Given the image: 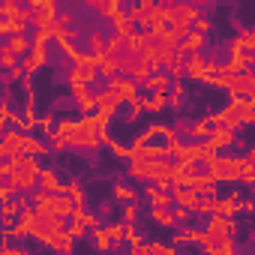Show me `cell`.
Listing matches in <instances>:
<instances>
[{
	"instance_id": "cell-47",
	"label": "cell",
	"mask_w": 255,
	"mask_h": 255,
	"mask_svg": "<svg viewBox=\"0 0 255 255\" xmlns=\"http://www.w3.org/2000/svg\"><path fill=\"white\" fill-rule=\"evenodd\" d=\"M66 231H69V234H72V237L78 240V237H84V234H87V225H84L81 219H72V222L66 225Z\"/></svg>"
},
{
	"instance_id": "cell-5",
	"label": "cell",
	"mask_w": 255,
	"mask_h": 255,
	"mask_svg": "<svg viewBox=\"0 0 255 255\" xmlns=\"http://www.w3.org/2000/svg\"><path fill=\"white\" fill-rule=\"evenodd\" d=\"M27 9H30V24L39 30L48 27L51 18L57 15V0H27Z\"/></svg>"
},
{
	"instance_id": "cell-9",
	"label": "cell",
	"mask_w": 255,
	"mask_h": 255,
	"mask_svg": "<svg viewBox=\"0 0 255 255\" xmlns=\"http://www.w3.org/2000/svg\"><path fill=\"white\" fill-rule=\"evenodd\" d=\"M225 90L231 96H249V99H255V75H252V69L249 72H234Z\"/></svg>"
},
{
	"instance_id": "cell-29",
	"label": "cell",
	"mask_w": 255,
	"mask_h": 255,
	"mask_svg": "<svg viewBox=\"0 0 255 255\" xmlns=\"http://www.w3.org/2000/svg\"><path fill=\"white\" fill-rule=\"evenodd\" d=\"M135 255H147V252H156V255H174V246L171 243H138L132 246Z\"/></svg>"
},
{
	"instance_id": "cell-51",
	"label": "cell",
	"mask_w": 255,
	"mask_h": 255,
	"mask_svg": "<svg viewBox=\"0 0 255 255\" xmlns=\"http://www.w3.org/2000/svg\"><path fill=\"white\" fill-rule=\"evenodd\" d=\"M252 210H255V204L249 198H240V213H252Z\"/></svg>"
},
{
	"instance_id": "cell-39",
	"label": "cell",
	"mask_w": 255,
	"mask_h": 255,
	"mask_svg": "<svg viewBox=\"0 0 255 255\" xmlns=\"http://www.w3.org/2000/svg\"><path fill=\"white\" fill-rule=\"evenodd\" d=\"M102 144H105V147L111 150V156H117V159H129V147L117 144V141H114L111 135H105V138H102Z\"/></svg>"
},
{
	"instance_id": "cell-31",
	"label": "cell",
	"mask_w": 255,
	"mask_h": 255,
	"mask_svg": "<svg viewBox=\"0 0 255 255\" xmlns=\"http://www.w3.org/2000/svg\"><path fill=\"white\" fill-rule=\"evenodd\" d=\"M81 42H87V54L90 57H99V54H105V36L99 33V30H93L87 39H81Z\"/></svg>"
},
{
	"instance_id": "cell-11",
	"label": "cell",
	"mask_w": 255,
	"mask_h": 255,
	"mask_svg": "<svg viewBox=\"0 0 255 255\" xmlns=\"http://www.w3.org/2000/svg\"><path fill=\"white\" fill-rule=\"evenodd\" d=\"M171 204H180V207H186V210H192L195 213V207H198V192L192 189V186H186V183H171Z\"/></svg>"
},
{
	"instance_id": "cell-22",
	"label": "cell",
	"mask_w": 255,
	"mask_h": 255,
	"mask_svg": "<svg viewBox=\"0 0 255 255\" xmlns=\"http://www.w3.org/2000/svg\"><path fill=\"white\" fill-rule=\"evenodd\" d=\"M141 87H144V90H150V93H168L171 78H168L162 69H156V72H150V75H147V81H144Z\"/></svg>"
},
{
	"instance_id": "cell-30",
	"label": "cell",
	"mask_w": 255,
	"mask_h": 255,
	"mask_svg": "<svg viewBox=\"0 0 255 255\" xmlns=\"http://www.w3.org/2000/svg\"><path fill=\"white\" fill-rule=\"evenodd\" d=\"M201 234H204V231H195V228H180V231H174V237H171V246L198 243V240H201Z\"/></svg>"
},
{
	"instance_id": "cell-16",
	"label": "cell",
	"mask_w": 255,
	"mask_h": 255,
	"mask_svg": "<svg viewBox=\"0 0 255 255\" xmlns=\"http://www.w3.org/2000/svg\"><path fill=\"white\" fill-rule=\"evenodd\" d=\"M21 129L18 126H12V129H3V135H0V156H12L21 150Z\"/></svg>"
},
{
	"instance_id": "cell-6",
	"label": "cell",
	"mask_w": 255,
	"mask_h": 255,
	"mask_svg": "<svg viewBox=\"0 0 255 255\" xmlns=\"http://www.w3.org/2000/svg\"><path fill=\"white\" fill-rule=\"evenodd\" d=\"M201 141H204L207 150H225V147H234L237 144V132H231V129H225V126L216 123L213 129H207V135Z\"/></svg>"
},
{
	"instance_id": "cell-35",
	"label": "cell",
	"mask_w": 255,
	"mask_h": 255,
	"mask_svg": "<svg viewBox=\"0 0 255 255\" xmlns=\"http://www.w3.org/2000/svg\"><path fill=\"white\" fill-rule=\"evenodd\" d=\"M24 78V69L15 63L12 69H3V75H0V87H12V84H18Z\"/></svg>"
},
{
	"instance_id": "cell-54",
	"label": "cell",
	"mask_w": 255,
	"mask_h": 255,
	"mask_svg": "<svg viewBox=\"0 0 255 255\" xmlns=\"http://www.w3.org/2000/svg\"><path fill=\"white\" fill-rule=\"evenodd\" d=\"M156 3H159V6H165V3H174V0H156Z\"/></svg>"
},
{
	"instance_id": "cell-36",
	"label": "cell",
	"mask_w": 255,
	"mask_h": 255,
	"mask_svg": "<svg viewBox=\"0 0 255 255\" xmlns=\"http://www.w3.org/2000/svg\"><path fill=\"white\" fill-rule=\"evenodd\" d=\"M234 39L240 42V48H243V51H255V30H252V27H240Z\"/></svg>"
},
{
	"instance_id": "cell-14",
	"label": "cell",
	"mask_w": 255,
	"mask_h": 255,
	"mask_svg": "<svg viewBox=\"0 0 255 255\" xmlns=\"http://www.w3.org/2000/svg\"><path fill=\"white\" fill-rule=\"evenodd\" d=\"M27 207H30V195L27 192H12V195H6L3 201H0V213H3V216H15V219Z\"/></svg>"
},
{
	"instance_id": "cell-13",
	"label": "cell",
	"mask_w": 255,
	"mask_h": 255,
	"mask_svg": "<svg viewBox=\"0 0 255 255\" xmlns=\"http://www.w3.org/2000/svg\"><path fill=\"white\" fill-rule=\"evenodd\" d=\"M237 216H225V213H210V222H207V234H228L234 237L237 234Z\"/></svg>"
},
{
	"instance_id": "cell-7",
	"label": "cell",
	"mask_w": 255,
	"mask_h": 255,
	"mask_svg": "<svg viewBox=\"0 0 255 255\" xmlns=\"http://www.w3.org/2000/svg\"><path fill=\"white\" fill-rule=\"evenodd\" d=\"M201 246H204V252L207 255H234V240L228 237V234H201V240H198Z\"/></svg>"
},
{
	"instance_id": "cell-42",
	"label": "cell",
	"mask_w": 255,
	"mask_h": 255,
	"mask_svg": "<svg viewBox=\"0 0 255 255\" xmlns=\"http://www.w3.org/2000/svg\"><path fill=\"white\" fill-rule=\"evenodd\" d=\"M90 234H93V246H96V249H102V252H105V249H111V240H108V234H105V228H102V225H96Z\"/></svg>"
},
{
	"instance_id": "cell-18",
	"label": "cell",
	"mask_w": 255,
	"mask_h": 255,
	"mask_svg": "<svg viewBox=\"0 0 255 255\" xmlns=\"http://www.w3.org/2000/svg\"><path fill=\"white\" fill-rule=\"evenodd\" d=\"M231 105H234V111H237V117H240L243 126H249L255 120V99H249V96H231Z\"/></svg>"
},
{
	"instance_id": "cell-49",
	"label": "cell",
	"mask_w": 255,
	"mask_h": 255,
	"mask_svg": "<svg viewBox=\"0 0 255 255\" xmlns=\"http://www.w3.org/2000/svg\"><path fill=\"white\" fill-rule=\"evenodd\" d=\"M174 210V222H189V216H192V210H186V207H180V204H171Z\"/></svg>"
},
{
	"instance_id": "cell-15",
	"label": "cell",
	"mask_w": 255,
	"mask_h": 255,
	"mask_svg": "<svg viewBox=\"0 0 255 255\" xmlns=\"http://www.w3.org/2000/svg\"><path fill=\"white\" fill-rule=\"evenodd\" d=\"M186 186H192L198 195H219V183H216L207 171H195V174L186 180Z\"/></svg>"
},
{
	"instance_id": "cell-38",
	"label": "cell",
	"mask_w": 255,
	"mask_h": 255,
	"mask_svg": "<svg viewBox=\"0 0 255 255\" xmlns=\"http://www.w3.org/2000/svg\"><path fill=\"white\" fill-rule=\"evenodd\" d=\"M63 192H66V198H69L72 204H84V189H81L78 180H69V183L63 186Z\"/></svg>"
},
{
	"instance_id": "cell-17",
	"label": "cell",
	"mask_w": 255,
	"mask_h": 255,
	"mask_svg": "<svg viewBox=\"0 0 255 255\" xmlns=\"http://www.w3.org/2000/svg\"><path fill=\"white\" fill-rule=\"evenodd\" d=\"M108 21H111V27H114V33H117V36H129V33H135V24H132L129 12H123L120 6L108 15Z\"/></svg>"
},
{
	"instance_id": "cell-8",
	"label": "cell",
	"mask_w": 255,
	"mask_h": 255,
	"mask_svg": "<svg viewBox=\"0 0 255 255\" xmlns=\"http://www.w3.org/2000/svg\"><path fill=\"white\" fill-rule=\"evenodd\" d=\"M93 102H96V111H99V114H105L108 120H111V117L117 114V108L123 105V102L117 99V93H114V90H111L108 84H102V87H99V90L93 93Z\"/></svg>"
},
{
	"instance_id": "cell-32",
	"label": "cell",
	"mask_w": 255,
	"mask_h": 255,
	"mask_svg": "<svg viewBox=\"0 0 255 255\" xmlns=\"http://www.w3.org/2000/svg\"><path fill=\"white\" fill-rule=\"evenodd\" d=\"M105 54H111V57L126 54V36H117V33L105 36Z\"/></svg>"
},
{
	"instance_id": "cell-23",
	"label": "cell",
	"mask_w": 255,
	"mask_h": 255,
	"mask_svg": "<svg viewBox=\"0 0 255 255\" xmlns=\"http://www.w3.org/2000/svg\"><path fill=\"white\" fill-rule=\"evenodd\" d=\"M144 195H147L150 207H171V192L168 189H159L156 183H147L144 186Z\"/></svg>"
},
{
	"instance_id": "cell-50",
	"label": "cell",
	"mask_w": 255,
	"mask_h": 255,
	"mask_svg": "<svg viewBox=\"0 0 255 255\" xmlns=\"http://www.w3.org/2000/svg\"><path fill=\"white\" fill-rule=\"evenodd\" d=\"M84 225H87V228L93 231V228L99 225V216H96V213H84Z\"/></svg>"
},
{
	"instance_id": "cell-25",
	"label": "cell",
	"mask_w": 255,
	"mask_h": 255,
	"mask_svg": "<svg viewBox=\"0 0 255 255\" xmlns=\"http://www.w3.org/2000/svg\"><path fill=\"white\" fill-rule=\"evenodd\" d=\"M93 60H96V72H99L102 81H108V78L117 75V57H111V54H99V57H93Z\"/></svg>"
},
{
	"instance_id": "cell-26",
	"label": "cell",
	"mask_w": 255,
	"mask_h": 255,
	"mask_svg": "<svg viewBox=\"0 0 255 255\" xmlns=\"http://www.w3.org/2000/svg\"><path fill=\"white\" fill-rule=\"evenodd\" d=\"M252 63H255V54H252V51H234V54H231V60H228L231 72H249V69H252Z\"/></svg>"
},
{
	"instance_id": "cell-3",
	"label": "cell",
	"mask_w": 255,
	"mask_h": 255,
	"mask_svg": "<svg viewBox=\"0 0 255 255\" xmlns=\"http://www.w3.org/2000/svg\"><path fill=\"white\" fill-rule=\"evenodd\" d=\"M96 81H99V72H96V60L90 54H81L78 60H72V69L66 72V84L69 87H78V84L93 87Z\"/></svg>"
},
{
	"instance_id": "cell-21",
	"label": "cell",
	"mask_w": 255,
	"mask_h": 255,
	"mask_svg": "<svg viewBox=\"0 0 255 255\" xmlns=\"http://www.w3.org/2000/svg\"><path fill=\"white\" fill-rule=\"evenodd\" d=\"M21 153H30V156H48L51 153V147L42 141V138H36V135H21Z\"/></svg>"
},
{
	"instance_id": "cell-43",
	"label": "cell",
	"mask_w": 255,
	"mask_h": 255,
	"mask_svg": "<svg viewBox=\"0 0 255 255\" xmlns=\"http://www.w3.org/2000/svg\"><path fill=\"white\" fill-rule=\"evenodd\" d=\"M150 72H153V69H150V63H147V60H141V63H138V66H135V72H132V75H129V78H132V81H135V84H138V87H141V84H144V81H147V75H150Z\"/></svg>"
},
{
	"instance_id": "cell-37",
	"label": "cell",
	"mask_w": 255,
	"mask_h": 255,
	"mask_svg": "<svg viewBox=\"0 0 255 255\" xmlns=\"http://www.w3.org/2000/svg\"><path fill=\"white\" fill-rule=\"evenodd\" d=\"M117 201H138V195H135V189L129 186V183H114V192H111Z\"/></svg>"
},
{
	"instance_id": "cell-34",
	"label": "cell",
	"mask_w": 255,
	"mask_h": 255,
	"mask_svg": "<svg viewBox=\"0 0 255 255\" xmlns=\"http://www.w3.org/2000/svg\"><path fill=\"white\" fill-rule=\"evenodd\" d=\"M219 213H225V216H237V213H240V195L231 192L228 198H219Z\"/></svg>"
},
{
	"instance_id": "cell-2",
	"label": "cell",
	"mask_w": 255,
	"mask_h": 255,
	"mask_svg": "<svg viewBox=\"0 0 255 255\" xmlns=\"http://www.w3.org/2000/svg\"><path fill=\"white\" fill-rule=\"evenodd\" d=\"M171 162L174 159H138L129 156V174L144 183H156L159 189L171 186Z\"/></svg>"
},
{
	"instance_id": "cell-19",
	"label": "cell",
	"mask_w": 255,
	"mask_h": 255,
	"mask_svg": "<svg viewBox=\"0 0 255 255\" xmlns=\"http://www.w3.org/2000/svg\"><path fill=\"white\" fill-rule=\"evenodd\" d=\"M36 186L39 189H45V192H63V180H60V174L54 171V168H39V177H36Z\"/></svg>"
},
{
	"instance_id": "cell-46",
	"label": "cell",
	"mask_w": 255,
	"mask_h": 255,
	"mask_svg": "<svg viewBox=\"0 0 255 255\" xmlns=\"http://www.w3.org/2000/svg\"><path fill=\"white\" fill-rule=\"evenodd\" d=\"M192 30H198V33H204V36H207V33L213 30V21H210V18H204V15H198V18L192 21Z\"/></svg>"
},
{
	"instance_id": "cell-27",
	"label": "cell",
	"mask_w": 255,
	"mask_h": 255,
	"mask_svg": "<svg viewBox=\"0 0 255 255\" xmlns=\"http://www.w3.org/2000/svg\"><path fill=\"white\" fill-rule=\"evenodd\" d=\"M69 90H72V99L78 102V108H81L84 114L96 108V102H93V93L87 90V84H78V87H69Z\"/></svg>"
},
{
	"instance_id": "cell-40",
	"label": "cell",
	"mask_w": 255,
	"mask_h": 255,
	"mask_svg": "<svg viewBox=\"0 0 255 255\" xmlns=\"http://www.w3.org/2000/svg\"><path fill=\"white\" fill-rule=\"evenodd\" d=\"M102 228H105L111 246H120V240H123V222H108V225H102Z\"/></svg>"
},
{
	"instance_id": "cell-20",
	"label": "cell",
	"mask_w": 255,
	"mask_h": 255,
	"mask_svg": "<svg viewBox=\"0 0 255 255\" xmlns=\"http://www.w3.org/2000/svg\"><path fill=\"white\" fill-rule=\"evenodd\" d=\"M45 246L54 249V252H72V249H75V237H72L66 228H60V231H54V234L45 240Z\"/></svg>"
},
{
	"instance_id": "cell-33",
	"label": "cell",
	"mask_w": 255,
	"mask_h": 255,
	"mask_svg": "<svg viewBox=\"0 0 255 255\" xmlns=\"http://www.w3.org/2000/svg\"><path fill=\"white\" fill-rule=\"evenodd\" d=\"M150 219L159 222L162 228H174V225H177V222H174V213H171L168 207H150Z\"/></svg>"
},
{
	"instance_id": "cell-1",
	"label": "cell",
	"mask_w": 255,
	"mask_h": 255,
	"mask_svg": "<svg viewBox=\"0 0 255 255\" xmlns=\"http://www.w3.org/2000/svg\"><path fill=\"white\" fill-rule=\"evenodd\" d=\"M51 144H54V150H87V153H93L99 147V138L81 120H60V123H54Z\"/></svg>"
},
{
	"instance_id": "cell-12",
	"label": "cell",
	"mask_w": 255,
	"mask_h": 255,
	"mask_svg": "<svg viewBox=\"0 0 255 255\" xmlns=\"http://www.w3.org/2000/svg\"><path fill=\"white\" fill-rule=\"evenodd\" d=\"M105 84L117 93V99H120V102H132V99H135V87H138V84H135L129 75H120V72H117V75H114V78H108Z\"/></svg>"
},
{
	"instance_id": "cell-10",
	"label": "cell",
	"mask_w": 255,
	"mask_h": 255,
	"mask_svg": "<svg viewBox=\"0 0 255 255\" xmlns=\"http://www.w3.org/2000/svg\"><path fill=\"white\" fill-rule=\"evenodd\" d=\"M183 75L192 78V81H204V75H207V60H204L201 51H189V54L183 57Z\"/></svg>"
},
{
	"instance_id": "cell-53",
	"label": "cell",
	"mask_w": 255,
	"mask_h": 255,
	"mask_svg": "<svg viewBox=\"0 0 255 255\" xmlns=\"http://www.w3.org/2000/svg\"><path fill=\"white\" fill-rule=\"evenodd\" d=\"M6 177V165H3V156H0V180Z\"/></svg>"
},
{
	"instance_id": "cell-41",
	"label": "cell",
	"mask_w": 255,
	"mask_h": 255,
	"mask_svg": "<svg viewBox=\"0 0 255 255\" xmlns=\"http://www.w3.org/2000/svg\"><path fill=\"white\" fill-rule=\"evenodd\" d=\"M15 63H18V57L9 51V45H6V42H0V69H12Z\"/></svg>"
},
{
	"instance_id": "cell-24",
	"label": "cell",
	"mask_w": 255,
	"mask_h": 255,
	"mask_svg": "<svg viewBox=\"0 0 255 255\" xmlns=\"http://www.w3.org/2000/svg\"><path fill=\"white\" fill-rule=\"evenodd\" d=\"M6 39V45H9V51L15 54V57H24L27 51H30V36L27 33H9V36H3Z\"/></svg>"
},
{
	"instance_id": "cell-55",
	"label": "cell",
	"mask_w": 255,
	"mask_h": 255,
	"mask_svg": "<svg viewBox=\"0 0 255 255\" xmlns=\"http://www.w3.org/2000/svg\"><path fill=\"white\" fill-rule=\"evenodd\" d=\"M210 3H231V0H210Z\"/></svg>"
},
{
	"instance_id": "cell-52",
	"label": "cell",
	"mask_w": 255,
	"mask_h": 255,
	"mask_svg": "<svg viewBox=\"0 0 255 255\" xmlns=\"http://www.w3.org/2000/svg\"><path fill=\"white\" fill-rule=\"evenodd\" d=\"M9 36V18H0V39Z\"/></svg>"
},
{
	"instance_id": "cell-28",
	"label": "cell",
	"mask_w": 255,
	"mask_h": 255,
	"mask_svg": "<svg viewBox=\"0 0 255 255\" xmlns=\"http://www.w3.org/2000/svg\"><path fill=\"white\" fill-rule=\"evenodd\" d=\"M141 108H144V111H150V114L165 111V108H168V93H153V96L141 99Z\"/></svg>"
},
{
	"instance_id": "cell-48",
	"label": "cell",
	"mask_w": 255,
	"mask_h": 255,
	"mask_svg": "<svg viewBox=\"0 0 255 255\" xmlns=\"http://www.w3.org/2000/svg\"><path fill=\"white\" fill-rule=\"evenodd\" d=\"M51 24H54V27H69V24H72V12H60V9H57V15L51 18ZM54 33H57V30H54Z\"/></svg>"
},
{
	"instance_id": "cell-4",
	"label": "cell",
	"mask_w": 255,
	"mask_h": 255,
	"mask_svg": "<svg viewBox=\"0 0 255 255\" xmlns=\"http://www.w3.org/2000/svg\"><path fill=\"white\" fill-rule=\"evenodd\" d=\"M66 228V216H54V213H39L33 210V228H30V237H36L39 243H45L54 231Z\"/></svg>"
},
{
	"instance_id": "cell-45",
	"label": "cell",
	"mask_w": 255,
	"mask_h": 255,
	"mask_svg": "<svg viewBox=\"0 0 255 255\" xmlns=\"http://www.w3.org/2000/svg\"><path fill=\"white\" fill-rule=\"evenodd\" d=\"M138 219V201H123V222Z\"/></svg>"
},
{
	"instance_id": "cell-44",
	"label": "cell",
	"mask_w": 255,
	"mask_h": 255,
	"mask_svg": "<svg viewBox=\"0 0 255 255\" xmlns=\"http://www.w3.org/2000/svg\"><path fill=\"white\" fill-rule=\"evenodd\" d=\"M36 126H39V129H42V135H45V138H51V132H54V114L36 117Z\"/></svg>"
},
{
	"instance_id": "cell-56",
	"label": "cell",
	"mask_w": 255,
	"mask_h": 255,
	"mask_svg": "<svg viewBox=\"0 0 255 255\" xmlns=\"http://www.w3.org/2000/svg\"><path fill=\"white\" fill-rule=\"evenodd\" d=\"M3 249H6V240H0V252H3Z\"/></svg>"
}]
</instances>
